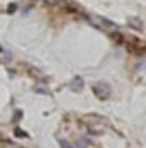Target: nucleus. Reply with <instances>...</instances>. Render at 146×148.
Wrapping results in <instances>:
<instances>
[{
  "instance_id": "nucleus-2",
  "label": "nucleus",
  "mask_w": 146,
  "mask_h": 148,
  "mask_svg": "<svg viewBox=\"0 0 146 148\" xmlns=\"http://www.w3.org/2000/svg\"><path fill=\"white\" fill-rule=\"evenodd\" d=\"M83 85H85V82H83L82 77H75L72 82H70V89L75 90V92H80V90L83 89Z\"/></svg>"
},
{
  "instance_id": "nucleus-8",
  "label": "nucleus",
  "mask_w": 146,
  "mask_h": 148,
  "mask_svg": "<svg viewBox=\"0 0 146 148\" xmlns=\"http://www.w3.org/2000/svg\"><path fill=\"white\" fill-rule=\"evenodd\" d=\"M14 10H15V5H14V3H12V5L9 7V12H14Z\"/></svg>"
},
{
  "instance_id": "nucleus-1",
  "label": "nucleus",
  "mask_w": 146,
  "mask_h": 148,
  "mask_svg": "<svg viewBox=\"0 0 146 148\" xmlns=\"http://www.w3.org/2000/svg\"><path fill=\"white\" fill-rule=\"evenodd\" d=\"M93 92L99 99H107L111 95V87H109L107 82H99V84L93 85Z\"/></svg>"
},
{
  "instance_id": "nucleus-7",
  "label": "nucleus",
  "mask_w": 146,
  "mask_h": 148,
  "mask_svg": "<svg viewBox=\"0 0 146 148\" xmlns=\"http://www.w3.org/2000/svg\"><path fill=\"white\" fill-rule=\"evenodd\" d=\"M38 92H43V94H46V95H49V90L48 89H38Z\"/></svg>"
},
{
  "instance_id": "nucleus-3",
  "label": "nucleus",
  "mask_w": 146,
  "mask_h": 148,
  "mask_svg": "<svg viewBox=\"0 0 146 148\" xmlns=\"http://www.w3.org/2000/svg\"><path fill=\"white\" fill-rule=\"evenodd\" d=\"M129 26H131L132 29L143 31V21L139 17H129Z\"/></svg>"
},
{
  "instance_id": "nucleus-4",
  "label": "nucleus",
  "mask_w": 146,
  "mask_h": 148,
  "mask_svg": "<svg viewBox=\"0 0 146 148\" xmlns=\"http://www.w3.org/2000/svg\"><path fill=\"white\" fill-rule=\"evenodd\" d=\"M97 21H99V22H102L104 26H105V27H109V29H116V27H117L114 22H111V21H107V19H104V17H99Z\"/></svg>"
},
{
  "instance_id": "nucleus-9",
  "label": "nucleus",
  "mask_w": 146,
  "mask_h": 148,
  "mask_svg": "<svg viewBox=\"0 0 146 148\" xmlns=\"http://www.w3.org/2000/svg\"><path fill=\"white\" fill-rule=\"evenodd\" d=\"M0 51H2V46H0Z\"/></svg>"
},
{
  "instance_id": "nucleus-6",
  "label": "nucleus",
  "mask_w": 146,
  "mask_h": 148,
  "mask_svg": "<svg viewBox=\"0 0 146 148\" xmlns=\"http://www.w3.org/2000/svg\"><path fill=\"white\" fill-rule=\"evenodd\" d=\"M15 134H19L20 138H26V136H27V134L24 133V131H20V130H15Z\"/></svg>"
},
{
  "instance_id": "nucleus-5",
  "label": "nucleus",
  "mask_w": 146,
  "mask_h": 148,
  "mask_svg": "<svg viewBox=\"0 0 146 148\" xmlns=\"http://www.w3.org/2000/svg\"><path fill=\"white\" fill-rule=\"evenodd\" d=\"M59 145H61L63 148H72L70 145H68V143H66V141H65V140H59Z\"/></svg>"
}]
</instances>
